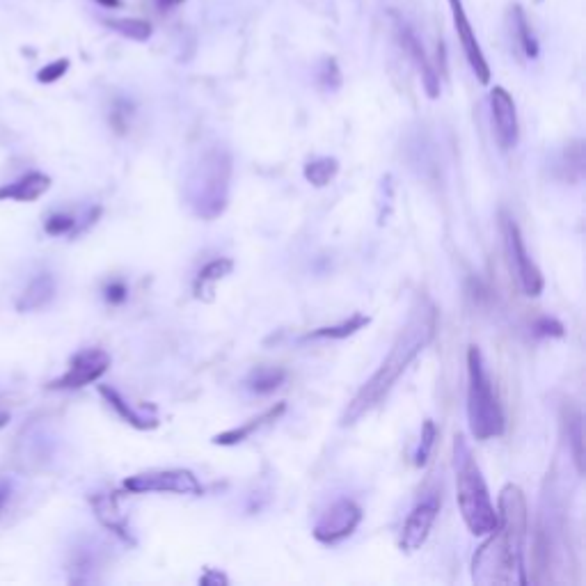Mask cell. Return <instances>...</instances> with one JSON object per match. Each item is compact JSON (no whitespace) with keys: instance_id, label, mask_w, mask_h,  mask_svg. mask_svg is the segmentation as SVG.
<instances>
[{"instance_id":"1","label":"cell","mask_w":586,"mask_h":586,"mask_svg":"<svg viewBox=\"0 0 586 586\" xmlns=\"http://www.w3.org/2000/svg\"><path fill=\"white\" fill-rule=\"evenodd\" d=\"M529 529L525 493L518 486L502 488L497 500V527L472 559V577L477 584H527L522 568V550Z\"/></svg>"},{"instance_id":"2","label":"cell","mask_w":586,"mask_h":586,"mask_svg":"<svg viewBox=\"0 0 586 586\" xmlns=\"http://www.w3.org/2000/svg\"><path fill=\"white\" fill-rule=\"evenodd\" d=\"M435 330H438V310H435L433 300L429 296H417L406 326L399 332L397 342L392 344L387 358L380 364L376 374L360 387L353 401L348 403L342 417L344 426L358 424L364 415H369L392 392V387L399 383V378L417 360V355L433 342Z\"/></svg>"},{"instance_id":"3","label":"cell","mask_w":586,"mask_h":586,"mask_svg":"<svg viewBox=\"0 0 586 586\" xmlns=\"http://www.w3.org/2000/svg\"><path fill=\"white\" fill-rule=\"evenodd\" d=\"M454 474H456V502L461 509L467 529L474 536H488L497 527V509L490 500L488 486L483 481L481 467L472 454L463 435L454 442Z\"/></svg>"},{"instance_id":"4","label":"cell","mask_w":586,"mask_h":586,"mask_svg":"<svg viewBox=\"0 0 586 586\" xmlns=\"http://www.w3.org/2000/svg\"><path fill=\"white\" fill-rule=\"evenodd\" d=\"M467 422L479 442L500 438L506 424L502 403L477 346L467 351Z\"/></svg>"},{"instance_id":"5","label":"cell","mask_w":586,"mask_h":586,"mask_svg":"<svg viewBox=\"0 0 586 586\" xmlns=\"http://www.w3.org/2000/svg\"><path fill=\"white\" fill-rule=\"evenodd\" d=\"M232 158L225 149H209L188 177V204L204 220L218 218L227 207Z\"/></svg>"},{"instance_id":"6","label":"cell","mask_w":586,"mask_h":586,"mask_svg":"<svg viewBox=\"0 0 586 586\" xmlns=\"http://www.w3.org/2000/svg\"><path fill=\"white\" fill-rule=\"evenodd\" d=\"M500 227H502V236H504V245H506V255H509L513 271H516V275H518L522 291H525V296H529V298L541 296L543 287H545L543 273H541V268L536 266V261L529 257L527 245H525V241H522L518 223L511 216L502 213Z\"/></svg>"},{"instance_id":"7","label":"cell","mask_w":586,"mask_h":586,"mask_svg":"<svg viewBox=\"0 0 586 586\" xmlns=\"http://www.w3.org/2000/svg\"><path fill=\"white\" fill-rule=\"evenodd\" d=\"M129 493H174V495H202V483L188 470H156L133 474L124 481Z\"/></svg>"},{"instance_id":"8","label":"cell","mask_w":586,"mask_h":586,"mask_svg":"<svg viewBox=\"0 0 586 586\" xmlns=\"http://www.w3.org/2000/svg\"><path fill=\"white\" fill-rule=\"evenodd\" d=\"M110 367V355L104 348H83L69 360L67 374L55 378L49 390H81V387L97 383Z\"/></svg>"},{"instance_id":"9","label":"cell","mask_w":586,"mask_h":586,"mask_svg":"<svg viewBox=\"0 0 586 586\" xmlns=\"http://www.w3.org/2000/svg\"><path fill=\"white\" fill-rule=\"evenodd\" d=\"M362 522V509L353 500H337L314 525V538L319 543H339L351 536Z\"/></svg>"},{"instance_id":"10","label":"cell","mask_w":586,"mask_h":586,"mask_svg":"<svg viewBox=\"0 0 586 586\" xmlns=\"http://www.w3.org/2000/svg\"><path fill=\"white\" fill-rule=\"evenodd\" d=\"M490 115H493V129L495 138L500 142L504 152L516 149L520 138V126H518V110L516 101L504 87H495L490 92Z\"/></svg>"},{"instance_id":"11","label":"cell","mask_w":586,"mask_h":586,"mask_svg":"<svg viewBox=\"0 0 586 586\" xmlns=\"http://www.w3.org/2000/svg\"><path fill=\"white\" fill-rule=\"evenodd\" d=\"M449 5H451V17H454L458 42H461V46H463L465 58H467V62H470L474 76L479 78V83L488 85L490 83V65H488L486 55H483V51H481L477 35H474L472 23H470V19H467V14L463 10V0H449Z\"/></svg>"},{"instance_id":"12","label":"cell","mask_w":586,"mask_h":586,"mask_svg":"<svg viewBox=\"0 0 586 586\" xmlns=\"http://www.w3.org/2000/svg\"><path fill=\"white\" fill-rule=\"evenodd\" d=\"M440 511V502L431 497V500H422L406 520V525L401 529V538H399V548L403 552H417L429 538L433 522L438 518Z\"/></svg>"},{"instance_id":"13","label":"cell","mask_w":586,"mask_h":586,"mask_svg":"<svg viewBox=\"0 0 586 586\" xmlns=\"http://www.w3.org/2000/svg\"><path fill=\"white\" fill-rule=\"evenodd\" d=\"M397 35H399V42H401L403 49L408 51L410 60L415 62L419 76H422L426 94H429L431 99H438L440 97V76H438V71H435V67L431 65V60L426 58L422 42H419L417 35L413 33V28H410L408 23H403V21H397Z\"/></svg>"},{"instance_id":"14","label":"cell","mask_w":586,"mask_h":586,"mask_svg":"<svg viewBox=\"0 0 586 586\" xmlns=\"http://www.w3.org/2000/svg\"><path fill=\"white\" fill-rule=\"evenodd\" d=\"M51 188V177L42 172H30L12 184L0 186V200H14V202H35L42 197L46 190Z\"/></svg>"},{"instance_id":"15","label":"cell","mask_w":586,"mask_h":586,"mask_svg":"<svg viewBox=\"0 0 586 586\" xmlns=\"http://www.w3.org/2000/svg\"><path fill=\"white\" fill-rule=\"evenodd\" d=\"M284 410H287V406L284 403H275V406H271L268 410H264L259 417L250 419L248 424L239 426V429H229L225 433H218L216 438H213V445H223V447H232V445H239V442L248 440L252 433L264 429L266 424L275 422V419H280L284 415Z\"/></svg>"},{"instance_id":"16","label":"cell","mask_w":586,"mask_h":586,"mask_svg":"<svg viewBox=\"0 0 586 586\" xmlns=\"http://www.w3.org/2000/svg\"><path fill=\"white\" fill-rule=\"evenodd\" d=\"M561 424H564L570 449H573V461L577 472H584V426H582V413L573 403H564L561 408Z\"/></svg>"},{"instance_id":"17","label":"cell","mask_w":586,"mask_h":586,"mask_svg":"<svg viewBox=\"0 0 586 586\" xmlns=\"http://www.w3.org/2000/svg\"><path fill=\"white\" fill-rule=\"evenodd\" d=\"M90 502L101 525L108 527L110 532H115L117 536H122L124 541H131V534L129 529H126V520L120 513V506H117L115 495H94L90 497Z\"/></svg>"},{"instance_id":"18","label":"cell","mask_w":586,"mask_h":586,"mask_svg":"<svg viewBox=\"0 0 586 586\" xmlns=\"http://www.w3.org/2000/svg\"><path fill=\"white\" fill-rule=\"evenodd\" d=\"M53 296H55V280H53V275L42 273V275H37L35 280L28 284L26 291L21 293V298H19V303H17V310L19 312L39 310V307L49 305Z\"/></svg>"},{"instance_id":"19","label":"cell","mask_w":586,"mask_h":586,"mask_svg":"<svg viewBox=\"0 0 586 586\" xmlns=\"http://www.w3.org/2000/svg\"><path fill=\"white\" fill-rule=\"evenodd\" d=\"M509 21H511V35H513V42H516L518 49L525 53V58L534 60L538 58V39L534 35L532 26H529V21L525 17V12H522L520 5H513L511 12H509Z\"/></svg>"},{"instance_id":"20","label":"cell","mask_w":586,"mask_h":586,"mask_svg":"<svg viewBox=\"0 0 586 586\" xmlns=\"http://www.w3.org/2000/svg\"><path fill=\"white\" fill-rule=\"evenodd\" d=\"M232 268H234V261L227 259V257L209 261V264L200 271V275H197L195 296L204 298V300H211V293H213V289H216V284L220 280H225V277L232 273Z\"/></svg>"},{"instance_id":"21","label":"cell","mask_w":586,"mask_h":586,"mask_svg":"<svg viewBox=\"0 0 586 586\" xmlns=\"http://www.w3.org/2000/svg\"><path fill=\"white\" fill-rule=\"evenodd\" d=\"M287 380V371L280 367H257L252 374L245 380L250 392L255 394H271L275 390H280Z\"/></svg>"},{"instance_id":"22","label":"cell","mask_w":586,"mask_h":586,"mask_svg":"<svg viewBox=\"0 0 586 586\" xmlns=\"http://www.w3.org/2000/svg\"><path fill=\"white\" fill-rule=\"evenodd\" d=\"M99 392H101V397H104L110 406H113L115 410H117V415H120L124 422H129L131 426H136V429H154V426L158 424L156 419H145L142 415H138L136 410H133L129 403H126L120 394H117V390H113V387H108V385H101L99 387Z\"/></svg>"},{"instance_id":"23","label":"cell","mask_w":586,"mask_h":586,"mask_svg":"<svg viewBox=\"0 0 586 586\" xmlns=\"http://www.w3.org/2000/svg\"><path fill=\"white\" fill-rule=\"evenodd\" d=\"M337 172H339L337 158H330V156L316 158V161H310L305 165V179L316 188L328 186L330 181L337 177Z\"/></svg>"},{"instance_id":"24","label":"cell","mask_w":586,"mask_h":586,"mask_svg":"<svg viewBox=\"0 0 586 586\" xmlns=\"http://www.w3.org/2000/svg\"><path fill=\"white\" fill-rule=\"evenodd\" d=\"M367 323H369V316L353 314L351 319L344 321V323H339V326L319 328V330L310 332V335H307V339H346V337L355 335L358 330H362L364 326H367Z\"/></svg>"},{"instance_id":"25","label":"cell","mask_w":586,"mask_h":586,"mask_svg":"<svg viewBox=\"0 0 586 586\" xmlns=\"http://www.w3.org/2000/svg\"><path fill=\"white\" fill-rule=\"evenodd\" d=\"M106 26L113 28L115 33L133 39V42H147L152 37V26H149V21L142 19H108Z\"/></svg>"},{"instance_id":"26","label":"cell","mask_w":586,"mask_h":586,"mask_svg":"<svg viewBox=\"0 0 586 586\" xmlns=\"http://www.w3.org/2000/svg\"><path fill=\"white\" fill-rule=\"evenodd\" d=\"M435 438H438V429H435L433 419H426L424 426H422V440H419V447H417V454H415L417 467H424L426 463H429L431 451L435 447Z\"/></svg>"},{"instance_id":"27","label":"cell","mask_w":586,"mask_h":586,"mask_svg":"<svg viewBox=\"0 0 586 586\" xmlns=\"http://www.w3.org/2000/svg\"><path fill=\"white\" fill-rule=\"evenodd\" d=\"M74 225H76V220L71 218L69 213H53V216L46 218L44 229H46V234H51V236H62V234H69L71 229H74Z\"/></svg>"},{"instance_id":"28","label":"cell","mask_w":586,"mask_h":586,"mask_svg":"<svg viewBox=\"0 0 586 586\" xmlns=\"http://www.w3.org/2000/svg\"><path fill=\"white\" fill-rule=\"evenodd\" d=\"M67 71H69V60L67 58L55 60V62H51V65H46V67H42L37 71V81L49 85V83L60 81V78L65 76Z\"/></svg>"},{"instance_id":"29","label":"cell","mask_w":586,"mask_h":586,"mask_svg":"<svg viewBox=\"0 0 586 586\" xmlns=\"http://www.w3.org/2000/svg\"><path fill=\"white\" fill-rule=\"evenodd\" d=\"M534 332L538 337H564V326L557 319H550V316H543L534 323Z\"/></svg>"},{"instance_id":"30","label":"cell","mask_w":586,"mask_h":586,"mask_svg":"<svg viewBox=\"0 0 586 586\" xmlns=\"http://www.w3.org/2000/svg\"><path fill=\"white\" fill-rule=\"evenodd\" d=\"M126 287H124V282H110L108 287L104 289V296H106V300L110 305H120V303H124L126 300Z\"/></svg>"},{"instance_id":"31","label":"cell","mask_w":586,"mask_h":586,"mask_svg":"<svg viewBox=\"0 0 586 586\" xmlns=\"http://www.w3.org/2000/svg\"><path fill=\"white\" fill-rule=\"evenodd\" d=\"M200 582L202 584H227V577L223 573H207Z\"/></svg>"},{"instance_id":"32","label":"cell","mask_w":586,"mask_h":586,"mask_svg":"<svg viewBox=\"0 0 586 586\" xmlns=\"http://www.w3.org/2000/svg\"><path fill=\"white\" fill-rule=\"evenodd\" d=\"M184 0H156V5L161 7V10H172V7H179Z\"/></svg>"},{"instance_id":"33","label":"cell","mask_w":586,"mask_h":586,"mask_svg":"<svg viewBox=\"0 0 586 586\" xmlns=\"http://www.w3.org/2000/svg\"><path fill=\"white\" fill-rule=\"evenodd\" d=\"M101 7H106V10H117V7L122 5V0H97Z\"/></svg>"},{"instance_id":"34","label":"cell","mask_w":586,"mask_h":586,"mask_svg":"<svg viewBox=\"0 0 586 586\" xmlns=\"http://www.w3.org/2000/svg\"><path fill=\"white\" fill-rule=\"evenodd\" d=\"M7 497H10V490H7V486H0V511H3Z\"/></svg>"},{"instance_id":"35","label":"cell","mask_w":586,"mask_h":586,"mask_svg":"<svg viewBox=\"0 0 586 586\" xmlns=\"http://www.w3.org/2000/svg\"><path fill=\"white\" fill-rule=\"evenodd\" d=\"M7 422H10V417H7L5 413H0V426H5Z\"/></svg>"},{"instance_id":"36","label":"cell","mask_w":586,"mask_h":586,"mask_svg":"<svg viewBox=\"0 0 586 586\" xmlns=\"http://www.w3.org/2000/svg\"><path fill=\"white\" fill-rule=\"evenodd\" d=\"M536 3H543V0H536Z\"/></svg>"}]
</instances>
